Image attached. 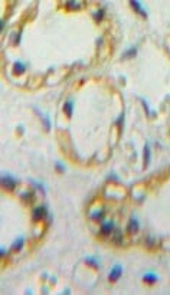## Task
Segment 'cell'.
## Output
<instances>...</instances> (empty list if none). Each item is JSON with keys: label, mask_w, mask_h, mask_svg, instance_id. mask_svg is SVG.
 Here are the masks:
<instances>
[{"label": "cell", "mask_w": 170, "mask_h": 295, "mask_svg": "<svg viewBox=\"0 0 170 295\" xmlns=\"http://www.w3.org/2000/svg\"><path fill=\"white\" fill-rule=\"evenodd\" d=\"M148 163H150V147L146 144V147H144V166H148Z\"/></svg>", "instance_id": "cell-10"}, {"label": "cell", "mask_w": 170, "mask_h": 295, "mask_svg": "<svg viewBox=\"0 0 170 295\" xmlns=\"http://www.w3.org/2000/svg\"><path fill=\"white\" fill-rule=\"evenodd\" d=\"M91 218L94 219V220H101V219L104 218V210H98V212L92 213V215H91Z\"/></svg>", "instance_id": "cell-12"}, {"label": "cell", "mask_w": 170, "mask_h": 295, "mask_svg": "<svg viewBox=\"0 0 170 295\" xmlns=\"http://www.w3.org/2000/svg\"><path fill=\"white\" fill-rule=\"evenodd\" d=\"M67 7L71 9V10H78L82 7V3H77V1H68L67 3Z\"/></svg>", "instance_id": "cell-6"}, {"label": "cell", "mask_w": 170, "mask_h": 295, "mask_svg": "<svg viewBox=\"0 0 170 295\" xmlns=\"http://www.w3.org/2000/svg\"><path fill=\"white\" fill-rule=\"evenodd\" d=\"M102 16H104V10H102V9H101V10H98L95 14H94V17H95V20H97V22H101Z\"/></svg>", "instance_id": "cell-15"}, {"label": "cell", "mask_w": 170, "mask_h": 295, "mask_svg": "<svg viewBox=\"0 0 170 295\" xmlns=\"http://www.w3.org/2000/svg\"><path fill=\"white\" fill-rule=\"evenodd\" d=\"M22 246H23V239L20 238V239H17V241L13 243V249L14 251H20L22 249Z\"/></svg>", "instance_id": "cell-13"}, {"label": "cell", "mask_w": 170, "mask_h": 295, "mask_svg": "<svg viewBox=\"0 0 170 295\" xmlns=\"http://www.w3.org/2000/svg\"><path fill=\"white\" fill-rule=\"evenodd\" d=\"M46 216V208L45 206H38L33 210V219L35 220H41Z\"/></svg>", "instance_id": "cell-1"}, {"label": "cell", "mask_w": 170, "mask_h": 295, "mask_svg": "<svg viewBox=\"0 0 170 295\" xmlns=\"http://www.w3.org/2000/svg\"><path fill=\"white\" fill-rule=\"evenodd\" d=\"M131 6H133V7H134V9H136V10L140 14H141V16H144V17L147 16V14H146V12L143 10V7L140 6V3H138V1H131Z\"/></svg>", "instance_id": "cell-7"}, {"label": "cell", "mask_w": 170, "mask_h": 295, "mask_svg": "<svg viewBox=\"0 0 170 295\" xmlns=\"http://www.w3.org/2000/svg\"><path fill=\"white\" fill-rule=\"evenodd\" d=\"M55 166H56V168L59 170V171H64V170H65V167H64L62 164L59 163V161H56V164H55Z\"/></svg>", "instance_id": "cell-18"}, {"label": "cell", "mask_w": 170, "mask_h": 295, "mask_svg": "<svg viewBox=\"0 0 170 295\" xmlns=\"http://www.w3.org/2000/svg\"><path fill=\"white\" fill-rule=\"evenodd\" d=\"M87 262L91 263V265L95 266V268H98V262H97V259H94V258H87Z\"/></svg>", "instance_id": "cell-16"}, {"label": "cell", "mask_w": 170, "mask_h": 295, "mask_svg": "<svg viewBox=\"0 0 170 295\" xmlns=\"http://www.w3.org/2000/svg\"><path fill=\"white\" fill-rule=\"evenodd\" d=\"M137 230H138V222L136 219H131L130 223H128V232L130 233H136Z\"/></svg>", "instance_id": "cell-5"}, {"label": "cell", "mask_w": 170, "mask_h": 295, "mask_svg": "<svg viewBox=\"0 0 170 295\" xmlns=\"http://www.w3.org/2000/svg\"><path fill=\"white\" fill-rule=\"evenodd\" d=\"M1 183H3V186L6 187V189H9V190H13L14 186H16V181L12 179L10 176H3V179H1Z\"/></svg>", "instance_id": "cell-2"}, {"label": "cell", "mask_w": 170, "mask_h": 295, "mask_svg": "<svg viewBox=\"0 0 170 295\" xmlns=\"http://www.w3.org/2000/svg\"><path fill=\"white\" fill-rule=\"evenodd\" d=\"M121 272H123V268L120 266V265H115L114 266V269L110 272V281H117L118 278H120V275H121Z\"/></svg>", "instance_id": "cell-3"}, {"label": "cell", "mask_w": 170, "mask_h": 295, "mask_svg": "<svg viewBox=\"0 0 170 295\" xmlns=\"http://www.w3.org/2000/svg\"><path fill=\"white\" fill-rule=\"evenodd\" d=\"M72 109H74V104H72L71 101L65 102V105H64V111L68 114V117H71V115H72Z\"/></svg>", "instance_id": "cell-8"}, {"label": "cell", "mask_w": 170, "mask_h": 295, "mask_svg": "<svg viewBox=\"0 0 170 295\" xmlns=\"http://www.w3.org/2000/svg\"><path fill=\"white\" fill-rule=\"evenodd\" d=\"M113 230H114V223H113V222L104 223V225H102V228H101V232L104 233V235H110Z\"/></svg>", "instance_id": "cell-4"}, {"label": "cell", "mask_w": 170, "mask_h": 295, "mask_svg": "<svg viewBox=\"0 0 170 295\" xmlns=\"http://www.w3.org/2000/svg\"><path fill=\"white\" fill-rule=\"evenodd\" d=\"M144 281L148 282V284H154V282L157 281V276H156L154 273H147V275L144 276Z\"/></svg>", "instance_id": "cell-11"}, {"label": "cell", "mask_w": 170, "mask_h": 295, "mask_svg": "<svg viewBox=\"0 0 170 295\" xmlns=\"http://www.w3.org/2000/svg\"><path fill=\"white\" fill-rule=\"evenodd\" d=\"M23 72H25V65L20 64V62H16L14 64V74L19 75V74H23Z\"/></svg>", "instance_id": "cell-9"}, {"label": "cell", "mask_w": 170, "mask_h": 295, "mask_svg": "<svg viewBox=\"0 0 170 295\" xmlns=\"http://www.w3.org/2000/svg\"><path fill=\"white\" fill-rule=\"evenodd\" d=\"M22 197L26 200V202H29V200L33 199V193H25V194H22Z\"/></svg>", "instance_id": "cell-17"}, {"label": "cell", "mask_w": 170, "mask_h": 295, "mask_svg": "<svg viewBox=\"0 0 170 295\" xmlns=\"http://www.w3.org/2000/svg\"><path fill=\"white\" fill-rule=\"evenodd\" d=\"M136 54H137V49H136V48H133V49H130L128 52H125V54H124V58H133V56H134Z\"/></svg>", "instance_id": "cell-14"}]
</instances>
